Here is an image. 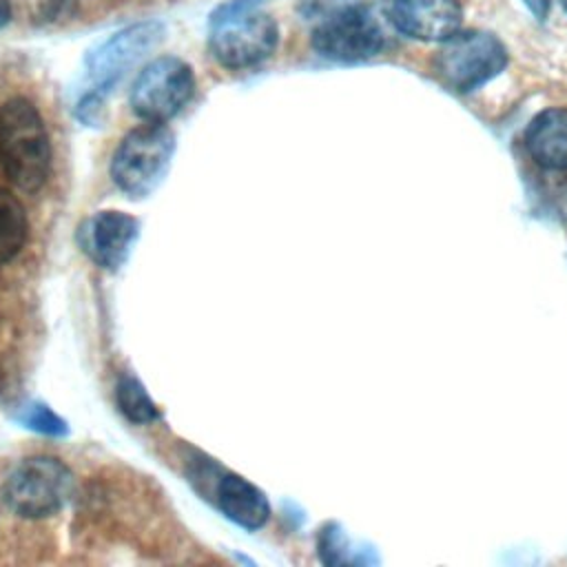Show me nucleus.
<instances>
[{
    "label": "nucleus",
    "mask_w": 567,
    "mask_h": 567,
    "mask_svg": "<svg viewBox=\"0 0 567 567\" xmlns=\"http://www.w3.org/2000/svg\"><path fill=\"white\" fill-rule=\"evenodd\" d=\"M0 166L24 193L40 190L51 173L49 131L27 97H11L0 106Z\"/></svg>",
    "instance_id": "obj_1"
},
{
    "label": "nucleus",
    "mask_w": 567,
    "mask_h": 567,
    "mask_svg": "<svg viewBox=\"0 0 567 567\" xmlns=\"http://www.w3.org/2000/svg\"><path fill=\"white\" fill-rule=\"evenodd\" d=\"M175 135L164 124L146 122L128 131L111 157V179L131 199L151 195L168 173Z\"/></svg>",
    "instance_id": "obj_2"
},
{
    "label": "nucleus",
    "mask_w": 567,
    "mask_h": 567,
    "mask_svg": "<svg viewBox=\"0 0 567 567\" xmlns=\"http://www.w3.org/2000/svg\"><path fill=\"white\" fill-rule=\"evenodd\" d=\"M509 64L503 40L489 31H456L432 58V71L454 93H472L501 75Z\"/></svg>",
    "instance_id": "obj_3"
},
{
    "label": "nucleus",
    "mask_w": 567,
    "mask_h": 567,
    "mask_svg": "<svg viewBox=\"0 0 567 567\" xmlns=\"http://www.w3.org/2000/svg\"><path fill=\"white\" fill-rule=\"evenodd\" d=\"M73 487V474L62 461L53 456H31L7 474L0 496L18 516L47 518L71 501Z\"/></svg>",
    "instance_id": "obj_4"
},
{
    "label": "nucleus",
    "mask_w": 567,
    "mask_h": 567,
    "mask_svg": "<svg viewBox=\"0 0 567 567\" xmlns=\"http://www.w3.org/2000/svg\"><path fill=\"white\" fill-rule=\"evenodd\" d=\"M279 44V27L272 16L252 9L228 16H210L208 51L213 60L230 71L259 66Z\"/></svg>",
    "instance_id": "obj_5"
},
{
    "label": "nucleus",
    "mask_w": 567,
    "mask_h": 567,
    "mask_svg": "<svg viewBox=\"0 0 567 567\" xmlns=\"http://www.w3.org/2000/svg\"><path fill=\"white\" fill-rule=\"evenodd\" d=\"M195 75L177 55H159L146 62L131 86V111L153 124H166L193 100Z\"/></svg>",
    "instance_id": "obj_6"
},
{
    "label": "nucleus",
    "mask_w": 567,
    "mask_h": 567,
    "mask_svg": "<svg viewBox=\"0 0 567 567\" xmlns=\"http://www.w3.org/2000/svg\"><path fill=\"white\" fill-rule=\"evenodd\" d=\"M310 44L321 58L350 64L379 55L385 47V33L370 7L357 2L317 22Z\"/></svg>",
    "instance_id": "obj_7"
},
{
    "label": "nucleus",
    "mask_w": 567,
    "mask_h": 567,
    "mask_svg": "<svg viewBox=\"0 0 567 567\" xmlns=\"http://www.w3.org/2000/svg\"><path fill=\"white\" fill-rule=\"evenodd\" d=\"M162 22L142 20L111 33L106 40L95 44L84 58V69L93 91L106 95L146 53H151L162 42Z\"/></svg>",
    "instance_id": "obj_8"
},
{
    "label": "nucleus",
    "mask_w": 567,
    "mask_h": 567,
    "mask_svg": "<svg viewBox=\"0 0 567 567\" xmlns=\"http://www.w3.org/2000/svg\"><path fill=\"white\" fill-rule=\"evenodd\" d=\"M140 235V221L124 210H100L78 228L82 250L104 270H120Z\"/></svg>",
    "instance_id": "obj_9"
},
{
    "label": "nucleus",
    "mask_w": 567,
    "mask_h": 567,
    "mask_svg": "<svg viewBox=\"0 0 567 567\" xmlns=\"http://www.w3.org/2000/svg\"><path fill=\"white\" fill-rule=\"evenodd\" d=\"M388 18L392 27L419 42H445L463 22L461 0H390Z\"/></svg>",
    "instance_id": "obj_10"
},
{
    "label": "nucleus",
    "mask_w": 567,
    "mask_h": 567,
    "mask_svg": "<svg viewBox=\"0 0 567 567\" xmlns=\"http://www.w3.org/2000/svg\"><path fill=\"white\" fill-rule=\"evenodd\" d=\"M527 155L543 171H567V106L538 111L523 135Z\"/></svg>",
    "instance_id": "obj_11"
},
{
    "label": "nucleus",
    "mask_w": 567,
    "mask_h": 567,
    "mask_svg": "<svg viewBox=\"0 0 567 567\" xmlns=\"http://www.w3.org/2000/svg\"><path fill=\"white\" fill-rule=\"evenodd\" d=\"M217 503L224 516L244 529H259L270 516V503L266 494L237 474L219 476Z\"/></svg>",
    "instance_id": "obj_12"
},
{
    "label": "nucleus",
    "mask_w": 567,
    "mask_h": 567,
    "mask_svg": "<svg viewBox=\"0 0 567 567\" xmlns=\"http://www.w3.org/2000/svg\"><path fill=\"white\" fill-rule=\"evenodd\" d=\"M29 219L20 199L0 186V264L11 261L24 246Z\"/></svg>",
    "instance_id": "obj_13"
},
{
    "label": "nucleus",
    "mask_w": 567,
    "mask_h": 567,
    "mask_svg": "<svg viewBox=\"0 0 567 567\" xmlns=\"http://www.w3.org/2000/svg\"><path fill=\"white\" fill-rule=\"evenodd\" d=\"M115 403L120 408V412L131 421V423H140V425H146V423H155L162 414H159V408L155 405V401L148 396L146 388L135 379V377H128V374H122L117 379V385H115Z\"/></svg>",
    "instance_id": "obj_14"
},
{
    "label": "nucleus",
    "mask_w": 567,
    "mask_h": 567,
    "mask_svg": "<svg viewBox=\"0 0 567 567\" xmlns=\"http://www.w3.org/2000/svg\"><path fill=\"white\" fill-rule=\"evenodd\" d=\"M18 421L24 427L47 434V436H62L69 430L66 421L62 416H58L49 405L38 403V401H29L27 405H22L18 412Z\"/></svg>",
    "instance_id": "obj_15"
},
{
    "label": "nucleus",
    "mask_w": 567,
    "mask_h": 567,
    "mask_svg": "<svg viewBox=\"0 0 567 567\" xmlns=\"http://www.w3.org/2000/svg\"><path fill=\"white\" fill-rule=\"evenodd\" d=\"M319 556L326 565H341V563H350L352 558L350 554V540L343 534V529L334 523L326 525L319 534Z\"/></svg>",
    "instance_id": "obj_16"
},
{
    "label": "nucleus",
    "mask_w": 567,
    "mask_h": 567,
    "mask_svg": "<svg viewBox=\"0 0 567 567\" xmlns=\"http://www.w3.org/2000/svg\"><path fill=\"white\" fill-rule=\"evenodd\" d=\"M75 117L86 126H102L106 122V104L104 93L89 91L75 104Z\"/></svg>",
    "instance_id": "obj_17"
},
{
    "label": "nucleus",
    "mask_w": 567,
    "mask_h": 567,
    "mask_svg": "<svg viewBox=\"0 0 567 567\" xmlns=\"http://www.w3.org/2000/svg\"><path fill=\"white\" fill-rule=\"evenodd\" d=\"M361 0H299V16L303 20H312L315 24L321 22L323 18H330L339 11H343L346 7H352Z\"/></svg>",
    "instance_id": "obj_18"
},
{
    "label": "nucleus",
    "mask_w": 567,
    "mask_h": 567,
    "mask_svg": "<svg viewBox=\"0 0 567 567\" xmlns=\"http://www.w3.org/2000/svg\"><path fill=\"white\" fill-rule=\"evenodd\" d=\"M268 0H228L219 4L210 16H228V13H241V11H252L259 9Z\"/></svg>",
    "instance_id": "obj_19"
},
{
    "label": "nucleus",
    "mask_w": 567,
    "mask_h": 567,
    "mask_svg": "<svg viewBox=\"0 0 567 567\" xmlns=\"http://www.w3.org/2000/svg\"><path fill=\"white\" fill-rule=\"evenodd\" d=\"M523 4L538 22H545L551 13V0H523Z\"/></svg>",
    "instance_id": "obj_20"
},
{
    "label": "nucleus",
    "mask_w": 567,
    "mask_h": 567,
    "mask_svg": "<svg viewBox=\"0 0 567 567\" xmlns=\"http://www.w3.org/2000/svg\"><path fill=\"white\" fill-rule=\"evenodd\" d=\"M13 20V7L9 0H0V29H4Z\"/></svg>",
    "instance_id": "obj_21"
},
{
    "label": "nucleus",
    "mask_w": 567,
    "mask_h": 567,
    "mask_svg": "<svg viewBox=\"0 0 567 567\" xmlns=\"http://www.w3.org/2000/svg\"><path fill=\"white\" fill-rule=\"evenodd\" d=\"M560 2V7H563V11L567 13V0H558Z\"/></svg>",
    "instance_id": "obj_22"
}]
</instances>
